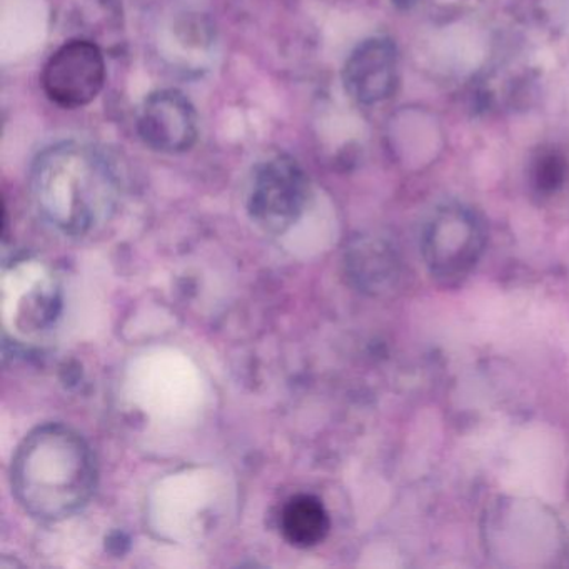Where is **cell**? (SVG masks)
Returning <instances> with one entry per match:
<instances>
[{
    "instance_id": "cell-9",
    "label": "cell",
    "mask_w": 569,
    "mask_h": 569,
    "mask_svg": "<svg viewBox=\"0 0 569 569\" xmlns=\"http://www.w3.org/2000/svg\"><path fill=\"white\" fill-rule=\"evenodd\" d=\"M329 529H331V519H329L328 509L316 496H295L282 508V536L296 548H315L319 542L325 541Z\"/></svg>"
},
{
    "instance_id": "cell-3",
    "label": "cell",
    "mask_w": 569,
    "mask_h": 569,
    "mask_svg": "<svg viewBox=\"0 0 569 569\" xmlns=\"http://www.w3.org/2000/svg\"><path fill=\"white\" fill-rule=\"evenodd\" d=\"M309 179L291 156L276 154L252 169L246 191L249 218L268 234H282L308 206Z\"/></svg>"
},
{
    "instance_id": "cell-6",
    "label": "cell",
    "mask_w": 569,
    "mask_h": 569,
    "mask_svg": "<svg viewBox=\"0 0 569 569\" xmlns=\"http://www.w3.org/2000/svg\"><path fill=\"white\" fill-rule=\"evenodd\" d=\"M42 89L54 104L79 109L91 104L106 82V61L91 41L66 42L49 59L42 71Z\"/></svg>"
},
{
    "instance_id": "cell-4",
    "label": "cell",
    "mask_w": 569,
    "mask_h": 569,
    "mask_svg": "<svg viewBox=\"0 0 569 569\" xmlns=\"http://www.w3.org/2000/svg\"><path fill=\"white\" fill-rule=\"evenodd\" d=\"M61 286L48 266L16 261L2 276V312L11 331L31 338L54 326L61 315Z\"/></svg>"
},
{
    "instance_id": "cell-10",
    "label": "cell",
    "mask_w": 569,
    "mask_h": 569,
    "mask_svg": "<svg viewBox=\"0 0 569 569\" xmlns=\"http://www.w3.org/2000/svg\"><path fill=\"white\" fill-rule=\"evenodd\" d=\"M566 178L565 159L559 154H545L535 166L536 188L542 192H552L562 184Z\"/></svg>"
},
{
    "instance_id": "cell-8",
    "label": "cell",
    "mask_w": 569,
    "mask_h": 569,
    "mask_svg": "<svg viewBox=\"0 0 569 569\" xmlns=\"http://www.w3.org/2000/svg\"><path fill=\"white\" fill-rule=\"evenodd\" d=\"M346 91L359 104L388 101L398 89V52L386 38L361 42L342 69Z\"/></svg>"
},
{
    "instance_id": "cell-7",
    "label": "cell",
    "mask_w": 569,
    "mask_h": 569,
    "mask_svg": "<svg viewBox=\"0 0 569 569\" xmlns=\"http://www.w3.org/2000/svg\"><path fill=\"white\" fill-rule=\"evenodd\" d=\"M138 131L152 151L181 154L198 141V114L188 96L162 89L152 92L142 104Z\"/></svg>"
},
{
    "instance_id": "cell-2",
    "label": "cell",
    "mask_w": 569,
    "mask_h": 569,
    "mask_svg": "<svg viewBox=\"0 0 569 569\" xmlns=\"http://www.w3.org/2000/svg\"><path fill=\"white\" fill-rule=\"evenodd\" d=\"M98 486L91 446L74 429L46 425L26 436L12 459V489L22 508L42 521L81 511Z\"/></svg>"
},
{
    "instance_id": "cell-11",
    "label": "cell",
    "mask_w": 569,
    "mask_h": 569,
    "mask_svg": "<svg viewBox=\"0 0 569 569\" xmlns=\"http://www.w3.org/2000/svg\"><path fill=\"white\" fill-rule=\"evenodd\" d=\"M392 4L398 9H409L418 2V0H391Z\"/></svg>"
},
{
    "instance_id": "cell-1",
    "label": "cell",
    "mask_w": 569,
    "mask_h": 569,
    "mask_svg": "<svg viewBox=\"0 0 569 569\" xmlns=\"http://www.w3.org/2000/svg\"><path fill=\"white\" fill-rule=\"evenodd\" d=\"M31 192L48 224L82 238L102 228L118 209L121 172L104 149L62 141L39 152L32 162Z\"/></svg>"
},
{
    "instance_id": "cell-5",
    "label": "cell",
    "mask_w": 569,
    "mask_h": 569,
    "mask_svg": "<svg viewBox=\"0 0 569 569\" xmlns=\"http://www.w3.org/2000/svg\"><path fill=\"white\" fill-rule=\"evenodd\" d=\"M485 228L471 209L446 206L436 211L422 232V258L442 282L465 278L485 249Z\"/></svg>"
}]
</instances>
